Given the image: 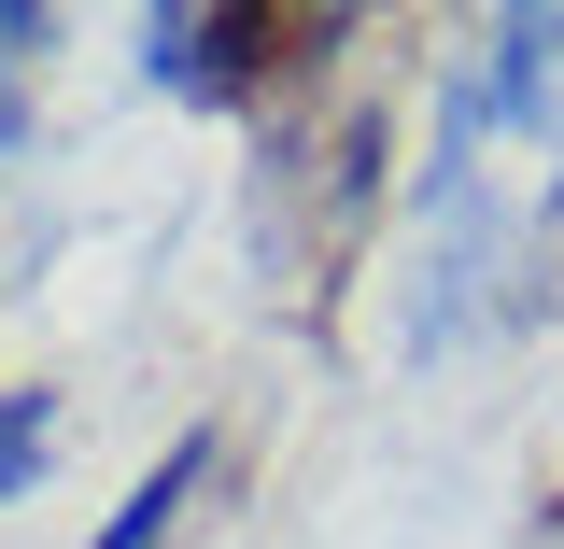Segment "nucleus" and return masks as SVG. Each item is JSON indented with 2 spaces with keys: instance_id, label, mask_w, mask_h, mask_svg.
I'll return each instance as SVG.
<instances>
[{
  "instance_id": "f257e3e1",
  "label": "nucleus",
  "mask_w": 564,
  "mask_h": 549,
  "mask_svg": "<svg viewBox=\"0 0 564 549\" xmlns=\"http://www.w3.org/2000/svg\"><path fill=\"white\" fill-rule=\"evenodd\" d=\"M296 43H325V29H311V14H254V0H155V14H141V70H155L170 99H212V113H240Z\"/></svg>"
},
{
  "instance_id": "20e7f679",
  "label": "nucleus",
  "mask_w": 564,
  "mask_h": 549,
  "mask_svg": "<svg viewBox=\"0 0 564 549\" xmlns=\"http://www.w3.org/2000/svg\"><path fill=\"white\" fill-rule=\"evenodd\" d=\"M43 43H57V14H43V0H0V141L29 128V70H43Z\"/></svg>"
},
{
  "instance_id": "f03ea898",
  "label": "nucleus",
  "mask_w": 564,
  "mask_h": 549,
  "mask_svg": "<svg viewBox=\"0 0 564 549\" xmlns=\"http://www.w3.org/2000/svg\"><path fill=\"white\" fill-rule=\"evenodd\" d=\"M212 493H226V437L198 422V437H170V451H155V465L128 480V507H113V521H99L85 549H170V536H184V521L212 507Z\"/></svg>"
},
{
  "instance_id": "7ed1b4c3",
  "label": "nucleus",
  "mask_w": 564,
  "mask_h": 549,
  "mask_svg": "<svg viewBox=\"0 0 564 549\" xmlns=\"http://www.w3.org/2000/svg\"><path fill=\"white\" fill-rule=\"evenodd\" d=\"M43 465H57V395L43 381H0V507L43 493Z\"/></svg>"
}]
</instances>
